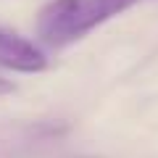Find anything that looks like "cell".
<instances>
[{
  "mask_svg": "<svg viewBox=\"0 0 158 158\" xmlns=\"http://www.w3.org/2000/svg\"><path fill=\"white\" fill-rule=\"evenodd\" d=\"M137 3L140 0H48L37 11L34 32L45 45L66 48Z\"/></svg>",
  "mask_w": 158,
  "mask_h": 158,
  "instance_id": "obj_1",
  "label": "cell"
},
{
  "mask_svg": "<svg viewBox=\"0 0 158 158\" xmlns=\"http://www.w3.org/2000/svg\"><path fill=\"white\" fill-rule=\"evenodd\" d=\"M11 92H16V85H13L11 79L0 77V98H3V95H11Z\"/></svg>",
  "mask_w": 158,
  "mask_h": 158,
  "instance_id": "obj_3",
  "label": "cell"
},
{
  "mask_svg": "<svg viewBox=\"0 0 158 158\" xmlns=\"http://www.w3.org/2000/svg\"><path fill=\"white\" fill-rule=\"evenodd\" d=\"M50 61L32 40L21 37L16 32L0 29V69L16 74H42L48 71Z\"/></svg>",
  "mask_w": 158,
  "mask_h": 158,
  "instance_id": "obj_2",
  "label": "cell"
}]
</instances>
